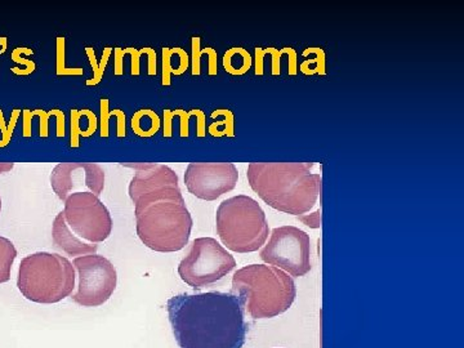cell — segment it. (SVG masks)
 <instances>
[{
  "instance_id": "obj_25",
  "label": "cell",
  "mask_w": 464,
  "mask_h": 348,
  "mask_svg": "<svg viewBox=\"0 0 464 348\" xmlns=\"http://www.w3.org/2000/svg\"><path fill=\"white\" fill-rule=\"evenodd\" d=\"M57 110H52V111L48 112V114H45L44 111H42V110H35V111L33 112L34 115H39L41 116L42 121H41V136L42 137H47L48 136V119H50V116L56 115Z\"/></svg>"
},
{
  "instance_id": "obj_19",
  "label": "cell",
  "mask_w": 464,
  "mask_h": 348,
  "mask_svg": "<svg viewBox=\"0 0 464 348\" xmlns=\"http://www.w3.org/2000/svg\"><path fill=\"white\" fill-rule=\"evenodd\" d=\"M222 114H224V121L210 125L209 130L224 127V136L234 137V115H232L230 110H222Z\"/></svg>"
},
{
  "instance_id": "obj_12",
  "label": "cell",
  "mask_w": 464,
  "mask_h": 348,
  "mask_svg": "<svg viewBox=\"0 0 464 348\" xmlns=\"http://www.w3.org/2000/svg\"><path fill=\"white\" fill-rule=\"evenodd\" d=\"M51 186L63 201L75 192H92L100 198L105 188V170L96 163H60L52 170Z\"/></svg>"
},
{
  "instance_id": "obj_10",
  "label": "cell",
  "mask_w": 464,
  "mask_h": 348,
  "mask_svg": "<svg viewBox=\"0 0 464 348\" xmlns=\"http://www.w3.org/2000/svg\"><path fill=\"white\" fill-rule=\"evenodd\" d=\"M78 285L72 301L82 307H100L114 295L118 274L108 258L99 255L82 256L72 261Z\"/></svg>"
},
{
  "instance_id": "obj_24",
  "label": "cell",
  "mask_w": 464,
  "mask_h": 348,
  "mask_svg": "<svg viewBox=\"0 0 464 348\" xmlns=\"http://www.w3.org/2000/svg\"><path fill=\"white\" fill-rule=\"evenodd\" d=\"M265 54L270 53L273 56V75H279L280 72V58H282L284 53H286L285 48L284 50H275V48H267V50H264Z\"/></svg>"
},
{
  "instance_id": "obj_11",
  "label": "cell",
  "mask_w": 464,
  "mask_h": 348,
  "mask_svg": "<svg viewBox=\"0 0 464 348\" xmlns=\"http://www.w3.org/2000/svg\"><path fill=\"white\" fill-rule=\"evenodd\" d=\"M239 170L232 163H190L186 168L188 190L201 200L213 201L237 188Z\"/></svg>"
},
{
  "instance_id": "obj_8",
  "label": "cell",
  "mask_w": 464,
  "mask_h": 348,
  "mask_svg": "<svg viewBox=\"0 0 464 348\" xmlns=\"http://www.w3.org/2000/svg\"><path fill=\"white\" fill-rule=\"evenodd\" d=\"M237 267V261L213 237L192 241L188 256L179 262V274L183 282L199 290L227 276Z\"/></svg>"
},
{
  "instance_id": "obj_20",
  "label": "cell",
  "mask_w": 464,
  "mask_h": 348,
  "mask_svg": "<svg viewBox=\"0 0 464 348\" xmlns=\"http://www.w3.org/2000/svg\"><path fill=\"white\" fill-rule=\"evenodd\" d=\"M18 116H20V110H14V114H12L14 121H12V124H9V130H5V119H3L2 112H0V128L5 132L3 133L2 141H0V148H5L11 141L12 133H14V127H16Z\"/></svg>"
},
{
  "instance_id": "obj_4",
  "label": "cell",
  "mask_w": 464,
  "mask_h": 348,
  "mask_svg": "<svg viewBox=\"0 0 464 348\" xmlns=\"http://www.w3.org/2000/svg\"><path fill=\"white\" fill-rule=\"evenodd\" d=\"M52 226L54 246L70 257L96 255L99 244L108 240L112 218L108 208L92 192H75L65 201Z\"/></svg>"
},
{
  "instance_id": "obj_1",
  "label": "cell",
  "mask_w": 464,
  "mask_h": 348,
  "mask_svg": "<svg viewBox=\"0 0 464 348\" xmlns=\"http://www.w3.org/2000/svg\"><path fill=\"white\" fill-rule=\"evenodd\" d=\"M179 183L177 173L164 164L137 170L130 183L137 235L154 252H179L190 240L194 222Z\"/></svg>"
},
{
  "instance_id": "obj_27",
  "label": "cell",
  "mask_w": 464,
  "mask_h": 348,
  "mask_svg": "<svg viewBox=\"0 0 464 348\" xmlns=\"http://www.w3.org/2000/svg\"><path fill=\"white\" fill-rule=\"evenodd\" d=\"M298 218L307 226H311V227H320V222H322V210H316V212L310 217L299 216Z\"/></svg>"
},
{
  "instance_id": "obj_3",
  "label": "cell",
  "mask_w": 464,
  "mask_h": 348,
  "mask_svg": "<svg viewBox=\"0 0 464 348\" xmlns=\"http://www.w3.org/2000/svg\"><path fill=\"white\" fill-rule=\"evenodd\" d=\"M314 163H250L248 182L267 206L293 216L310 212L322 194V176Z\"/></svg>"
},
{
  "instance_id": "obj_18",
  "label": "cell",
  "mask_w": 464,
  "mask_h": 348,
  "mask_svg": "<svg viewBox=\"0 0 464 348\" xmlns=\"http://www.w3.org/2000/svg\"><path fill=\"white\" fill-rule=\"evenodd\" d=\"M174 54L173 50H169V48H163V84L169 85L170 84V75L172 72L177 75V72L179 69H174L172 66V57Z\"/></svg>"
},
{
  "instance_id": "obj_17",
  "label": "cell",
  "mask_w": 464,
  "mask_h": 348,
  "mask_svg": "<svg viewBox=\"0 0 464 348\" xmlns=\"http://www.w3.org/2000/svg\"><path fill=\"white\" fill-rule=\"evenodd\" d=\"M63 45H65V39H57V74L58 75H81L83 74L82 69H66L65 63H63Z\"/></svg>"
},
{
  "instance_id": "obj_7",
  "label": "cell",
  "mask_w": 464,
  "mask_h": 348,
  "mask_svg": "<svg viewBox=\"0 0 464 348\" xmlns=\"http://www.w3.org/2000/svg\"><path fill=\"white\" fill-rule=\"evenodd\" d=\"M217 234L232 252H257L270 234L267 219L258 201L237 195L222 201L216 213Z\"/></svg>"
},
{
  "instance_id": "obj_26",
  "label": "cell",
  "mask_w": 464,
  "mask_h": 348,
  "mask_svg": "<svg viewBox=\"0 0 464 348\" xmlns=\"http://www.w3.org/2000/svg\"><path fill=\"white\" fill-rule=\"evenodd\" d=\"M125 53L132 54V74L139 75L140 74V57L141 54L146 53L148 52V48H143L141 52H137L133 50V48H128V50H124Z\"/></svg>"
},
{
  "instance_id": "obj_33",
  "label": "cell",
  "mask_w": 464,
  "mask_h": 348,
  "mask_svg": "<svg viewBox=\"0 0 464 348\" xmlns=\"http://www.w3.org/2000/svg\"><path fill=\"white\" fill-rule=\"evenodd\" d=\"M14 167V163H0V174L11 172Z\"/></svg>"
},
{
  "instance_id": "obj_32",
  "label": "cell",
  "mask_w": 464,
  "mask_h": 348,
  "mask_svg": "<svg viewBox=\"0 0 464 348\" xmlns=\"http://www.w3.org/2000/svg\"><path fill=\"white\" fill-rule=\"evenodd\" d=\"M125 52L121 50V48H116L115 50V74L121 75L123 74V65H121V57L124 56Z\"/></svg>"
},
{
  "instance_id": "obj_9",
  "label": "cell",
  "mask_w": 464,
  "mask_h": 348,
  "mask_svg": "<svg viewBox=\"0 0 464 348\" xmlns=\"http://www.w3.org/2000/svg\"><path fill=\"white\" fill-rule=\"evenodd\" d=\"M259 257L290 276H304L313 267L310 237L295 226L274 228L270 240L259 252Z\"/></svg>"
},
{
  "instance_id": "obj_28",
  "label": "cell",
  "mask_w": 464,
  "mask_h": 348,
  "mask_svg": "<svg viewBox=\"0 0 464 348\" xmlns=\"http://www.w3.org/2000/svg\"><path fill=\"white\" fill-rule=\"evenodd\" d=\"M265 51L262 48H256V74H264Z\"/></svg>"
},
{
  "instance_id": "obj_29",
  "label": "cell",
  "mask_w": 464,
  "mask_h": 348,
  "mask_svg": "<svg viewBox=\"0 0 464 348\" xmlns=\"http://www.w3.org/2000/svg\"><path fill=\"white\" fill-rule=\"evenodd\" d=\"M286 53L289 54V74L295 75L297 74V53H295V50L292 48H285Z\"/></svg>"
},
{
  "instance_id": "obj_6",
  "label": "cell",
  "mask_w": 464,
  "mask_h": 348,
  "mask_svg": "<svg viewBox=\"0 0 464 348\" xmlns=\"http://www.w3.org/2000/svg\"><path fill=\"white\" fill-rule=\"evenodd\" d=\"M75 268L57 253L38 252L27 256L18 268L17 288L35 304H58L75 288Z\"/></svg>"
},
{
  "instance_id": "obj_16",
  "label": "cell",
  "mask_w": 464,
  "mask_h": 348,
  "mask_svg": "<svg viewBox=\"0 0 464 348\" xmlns=\"http://www.w3.org/2000/svg\"><path fill=\"white\" fill-rule=\"evenodd\" d=\"M87 54L88 57H90L91 60V65L93 67L94 70V76L93 79H91V81L87 82V85H96L99 84L101 82V79H102L103 72H105V67L108 65V61L110 54H111V48H106L105 53H103L102 61H101V65H97V60H96V53H94V51L92 50V48H87Z\"/></svg>"
},
{
  "instance_id": "obj_31",
  "label": "cell",
  "mask_w": 464,
  "mask_h": 348,
  "mask_svg": "<svg viewBox=\"0 0 464 348\" xmlns=\"http://www.w3.org/2000/svg\"><path fill=\"white\" fill-rule=\"evenodd\" d=\"M33 115V112H30L29 110L24 111V137L32 136V125H30V121H32Z\"/></svg>"
},
{
  "instance_id": "obj_30",
  "label": "cell",
  "mask_w": 464,
  "mask_h": 348,
  "mask_svg": "<svg viewBox=\"0 0 464 348\" xmlns=\"http://www.w3.org/2000/svg\"><path fill=\"white\" fill-rule=\"evenodd\" d=\"M149 54V74L155 75L157 74V53H155L154 50L151 48H148Z\"/></svg>"
},
{
  "instance_id": "obj_23",
  "label": "cell",
  "mask_w": 464,
  "mask_h": 348,
  "mask_svg": "<svg viewBox=\"0 0 464 348\" xmlns=\"http://www.w3.org/2000/svg\"><path fill=\"white\" fill-rule=\"evenodd\" d=\"M83 111H78V110H72V148H78L79 146V136L82 134L81 127H79V121H81Z\"/></svg>"
},
{
  "instance_id": "obj_34",
  "label": "cell",
  "mask_w": 464,
  "mask_h": 348,
  "mask_svg": "<svg viewBox=\"0 0 464 348\" xmlns=\"http://www.w3.org/2000/svg\"><path fill=\"white\" fill-rule=\"evenodd\" d=\"M0 43H2V45H3V51L2 52H5V38L0 39Z\"/></svg>"
},
{
  "instance_id": "obj_2",
  "label": "cell",
  "mask_w": 464,
  "mask_h": 348,
  "mask_svg": "<svg viewBox=\"0 0 464 348\" xmlns=\"http://www.w3.org/2000/svg\"><path fill=\"white\" fill-rule=\"evenodd\" d=\"M168 317L179 348H243L249 324L243 301L234 293L174 295Z\"/></svg>"
},
{
  "instance_id": "obj_15",
  "label": "cell",
  "mask_w": 464,
  "mask_h": 348,
  "mask_svg": "<svg viewBox=\"0 0 464 348\" xmlns=\"http://www.w3.org/2000/svg\"><path fill=\"white\" fill-rule=\"evenodd\" d=\"M311 50L315 54V58L304 61V63H301L299 69L304 75H325V53L320 48H311Z\"/></svg>"
},
{
  "instance_id": "obj_21",
  "label": "cell",
  "mask_w": 464,
  "mask_h": 348,
  "mask_svg": "<svg viewBox=\"0 0 464 348\" xmlns=\"http://www.w3.org/2000/svg\"><path fill=\"white\" fill-rule=\"evenodd\" d=\"M200 38H192V75H200V58L208 48L200 52Z\"/></svg>"
},
{
  "instance_id": "obj_14",
  "label": "cell",
  "mask_w": 464,
  "mask_h": 348,
  "mask_svg": "<svg viewBox=\"0 0 464 348\" xmlns=\"http://www.w3.org/2000/svg\"><path fill=\"white\" fill-rule=\"evenodd\" d=\"M200 110H192L190 112L183 111V110H176V111H164V136H172V121L174 116H181V137L188 136V121L192 115H199Z\"/></svg>"
},
{
  "instance_id": "obj_35",
  "label": "cell",
  "mask_w": 464,
  "mask_h": 348,
  "mask_svg": "<svg viewBox=\"0 0 464 348\" xmlns=\"http://www.w3.org/2000/svg\"><path fill=\"white\" fill-rule=\"evenodd\" d=\"M0 212H2V198H0Z\"/></svg>"
},
{
  "instance_id": "obj_13",
  "label": "cell",
  "mask_w": 464,
  "mask_h": 348,
  "mask_svg": "<svg viewBox=\"0 0 464 348\" xmlns=\"http://www.w3.org/2000/svg\"><path fill=\"white\" fill-rule=\"evenodd\" d=\"M17 257V249L14 244L7 237H0V284L9 282L11 279L12 266Z\"/></svg>"
},
{
  "instance_id": "obj_22",
  "label": "cell",
  "mask_w": 464,
  "mask_h": 348,
  "mask_svg": "<svg viewBox=\"0 0 464 348\" xmlns=\"http://www.w3.org/2000/svg\"><path fill=\"white\" fill-rule=\"evenodd\" d=\"M114 114L115 110L109 112V101L101 100V136H109V121Z\"/></svg>"
},
{
  "instance_id": "obj_5",
  "label": "cell",
  "mask_w": 464,
  "mask_h": 348,
  "mask_svg": "<svg viewBox=\"0 0 464 348\" xmlns=\"http://www.w3.org/2000/svg\"><path fill=\"white\" fill-rule=\"evenodd\" d=\"M253 319H271L292 307L297 295L295 280L280 268L248 265L232 277V292Z\"/></svg>"
}]
</instances>
